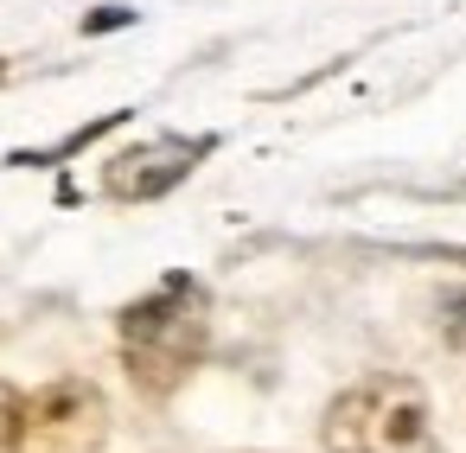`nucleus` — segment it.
Wrapping results in <instances>:
<instances>
[{"instance_id": "20e7f679", "label": "nucleus", "mask_w": 466, "mask_h": 453, "mask_svg": "<svg viewBox=\"0 0 466 453\" xmlns=\"http://www.w3.org/2000/svg\"><path fill=\"white\" fill-rule=\"evenodd\" d=\"M205 154H211V135H198V141H186V135H160V141H141V147L116 154V160H109V173H103V186H109V198L141 205V198L173 192V186L205 160Z\"/></svg>"}, {"instance_id": "f257e3e1", "label": "nucleus", "mask_w": 466, "mask_h": 453, "mask_svg": "<svg viewBox=\"0 0 466 453\" xmlns=\"http://www.w3.org/2000/svg\"><path fill=\"white\" fill-rule=\"evenodd\" d=\"M205 287L186 281V275H167L147 300H135L122 313V357H128V377L154 396L179 389L186 370L205 357V338H211V319H205Z\"/></svg>"}, {"instance_id": "423d86ee", "label": "nucleus", "mask_w": 466, "mask_h": 453, "mask_svg": "<svg viewBox=\"0 0 466 453\" xmlns=\"http://www.w3.org/2000/svg\"><path fill=\"white\" fill-rule=\"evenodd\" d=\"M447 338H453V345H466V294H453V300H447Z\"/></svg>"}, {"instance_id": "f03ea898", "label": "nucleus", "mask_w": 466, "mask_h": 453, "mask_svg": "<svg viewBox=\"0 0 466 453\" xmlns=\"http://www.w3.org/2000/svg\"><path fill=\"white\" fill-rule=\"evenodd\" d=\"M326 453H434L428 396L409 377H370L326 408Z\"/></svg>"}, {"instance_id": "39448f33", "label": "nucleus", "mask_w": 466, "mask_h": 453, "mask_svg": "<svg viewBox=\"0 0 466 453\" xmlns=\"http://www.w3.org/2000/svg\"><path fill=\"white\" fill-rule=\"evenodd\" d=\"M20 415H26L20 389H14V383H0V447H14V434H20Z\"/></svg>"}, {"instance_id": "7ed1b4c3", "label": "nucleus", "mask_w": 466, "mask_h": 453, "mask_svg": "<svg viewBox=\"0 0 466 453\" xmlns=\"http://www.w3.org/2000/svg\"><path fill=\"white\" fill-rule=\"evenodd\" d=\"M109 434V408L90 383H52L26 402L14 453H96Z\"/></svg>"}]
</instances>
